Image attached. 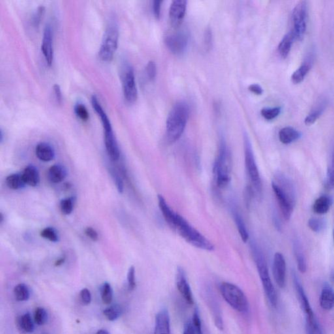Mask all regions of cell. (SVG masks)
<instances>
[{
  "label": "cell",
  "instance_id": "cell-1",
  "mask_svg": "<svg viewBox=\"0 0 334 334\" xmlns=\"http://www.w3.org/2000/svg\"><path fill=\"white\" fill-rule=\"evenodd\" d=\"M189 116V108L186 102H178L172 108L166 123V133L169 143L177 141L184 133Z\"/></svg>",
  "mask_w": 334,
  "mask_h": 334
},
{
  "label": "cell",
  "instance_id": "cell-2",
  "mask_svg": "<svg viewBox=\"0 0 334 334\" xmlns=\"http://www.w3.org/2000/svg\"><path fill=\"white\" fill-rule=\"evenodd\" d=\"M172 229L176 232L188 243L195 248L208 252L214 250V246L212 242L178 214Z\"/></svg>",
  "mask_w": 334,
  "mask_h": 334
},
{
  "label": "cell",
  "instance_id": "cell-3",
  "mask_svg": "<svg viewBox=\"0 0 334 334\" xmlns=\"http://www.w3.org/2000/svg\"><path fill=\"white\" fill-rule=\"evenodd\" d=\"M252 249L253 259L256 265L259 276H260L265 295L269 300L270 305L273 308H276L278 302V295L275 287L272 284L271 278H270L269 268H268L265 257L260 248L256 244H252Z\"/></svg>",
  "mask_w": 334,
  "mask_h": 334
},
{
  "label": "cell",
  "instance_id": "cell-4",
  "mask_svg": "<svg viewBox=\"0 0 334 334\" xmlns=\"http://www.w3.org/2000/svg\"><path fill=\"white\" fill-rule=\"evenodd\" d=\"M232 157L226 142L221 140L214 167L215 180L219 188H226L231 180Z\"/></svg>",
  "mask_w": 334,
  "mask_h": 334
},
{
  "label": "cell",
  "instance_id": "cell-5",
  "mask_svg": "<svg viewBox=\"0 0 334 334\" xmlns=\"http://www.w3.org/2000/svg\"><path fill=\"white\" fill-rule=\"evenodd\" d=\"M221 295L233 309L241 314H247L250 309L249 302L243 291L231 283H222L220 286Z\"/></svg>",
  "mask_w": 334,
  "mask_h": 334
},
{
  "label": "cell",
  "instance_id": "cell-6",
  "mask_svg": "<svg viewBox=\"0 0 334 334\" xmlns=\"http://www.w3.org/2000/svg\"><path fill=\"white\" fill-rule=\"evenodd\" d=\"M245 165L247 174L250 179L252 188L258 195H261L263 191V184L259 174L258 167L255 161L252 143L246 133L244 135Z\"/></svg>",
  "mask_w": 334,
  "mask_h": 334
},
{
  "label": "cell",
  "instance_id": "cell-7",
  "mask_svg": "<svg viewBox=\"0 0 334 334\" xmlns=\"http://www.w3.org/2000/svg\"><path fill=\"white\" fill-rule=\"evenodd\" d=\"M119 30L116 23H110L104 33L99 50V57L103 61H110L113 59L118 48Z\"/></svg>",
  "mask_w": 334,
  "mask_h": 334
},
{
  "label": "cell",
  "instance_id": "cell-8",
  "mask_svg": "<svg viewBox=\"0 0 334 334\" xmlns=\"http://www.w3.org/2000/svg\"><path fill=\"white\" fill-rule=\"evenodd\" d=\"M91 105L101 119V122L103 125L106 150L108 152H113L118 148V144L115 137L109 118L95 95H93L91 97Z\"/></svg>",
  "mask_w": 334,
  "mask_h": 334
},
{
  "label": "cell",
  "instance_id": "cell-9",
  "mask_svg": "<svg viewBox=\"0 0 334 334\" xmlns=\"http://www.w3.org/2000/svg\"><path fill=\"white\" fill-rule=\"evenodd\" d=\"M308 7L305 1H300L293 12V20L296 39L302 41L305 36L307 25Z\"/></svg>",
  "mask_w": 334,
  "mask_h": 334
},
{
  "label": "cell",
  "instance_id": "cell-10",
  "mask_svg": "<svg viewBox=\"0 0 334 334\" xmlns=\"http://www.w3.org/2000/svg\"><path fill=\"white\" fill-rule=\"evenodd\" d=\"M123 95L129 103H135L138 97L137 84L133 68L128 67L125 70L122 78Z\"/></svg>",
  "mask_w": 334,
  "mask_h": 334
},
{
  "label": "cell",
  "instance_id": "cell-11",
  "mask_svg": "<svg viewBox=\"0 0 334 334\" xmlns=\"http://www.w3.org/2000/svg\"><path fill=\"white\" fill-rule=\"evenodd\" d=\"M272 187L283 216L285 220L289 221L292 216L294 208H295L297 201H294L290 197H289L274 182L272 183Z\"/></svg>",
  "mask_w": 334,
  "mask_h": 334
},
{
  "label": "cell",
  "instance_id": "cell-12",
  "mask_svg": "<svg viewBox=\"0 0 334 334\" xmlns=\"http://www.w3.org/2000/svg\"><path fill=\"white\" fill-rule=\"evenodd\" d=\"M189 37L184 31H178L167 36L165 42L166 46L172 53L176 55L182 54L188 46Z\"/></svg>",
  "mask_w": 334,
  "mask_h": 334
},
{
  "label": "cell",
  "instance_id": "cell-13",
  "mask_svg": "<svg viewBox=\"0 0 334 334\" xmlns=\"http://www.w3.org/2000/svg\"><path fill=\"white\" fill-rule=\"evenodd\" d=\"M286 262L284 255L276 253L274 257L273 275L276 284L282 289L286 286Z\"/></svg>",
  "mask_w": 334,
  "mask_h": 334
},
{
  "label": "cell",
  "instance_id": "cell-14",
  "mask_svg": "<svg viewBox=\"0 0 334 334\" xmlns=\"http://www.w3.org/2000/svg\"><path fill=\"white\" fill-rule=\"evenodd\" d=\"M293 278L298 299L299 300L302 309L303 310L304 314H305L306 318H312V317L316 316V315H315L314 310H313L312 306H311L309 299H308L307 295H306L305 290H304V287L302 286L301 281H300L299 277H298L297 274L295 272H293Z\"/></svg>",
  "mask_w": 334,
  "mask_h": 334
},
{
  "label": "cell",
  "instance_id": "cell-15",
  "mask_svg": "<svg viewBox=\"0 0 334 334\" xmlns=\"http://www.w3.org/2000/svg\"><path fill=\"white\" fill-rule=\"evenodd\" d=\"M187 3L185 0H174L169 9V18L171 25L174 27L180 26L184 20L186 12Z\"/></svg>",
  "mask_w": 334,
  "mask_h": 334
},
{
  "label": "cell",
  "instance_id": "cell-16",
  "mask_svg": "<svg viewBox=\"0 0 334 334\" xmlns=\"http://www.w3.org/2000/svg\"><path fill=\"white\" fill-rule=\"evenodd\" d=\"M176 286L181 295L189 305H193L194 299L186 273L182 268L178 267L176 273Z\"/></svg>",
  "mask_w": 334,
  "mask_h": 334
},
{
  "label": "cell",
  "instance_id": "cell-17",
  "mask_svg": "<svg viewBox=\"0 0 334 334\" xmlns=\"http://www.w3.org/2000/svg\"><path fill=\"white\" fill-rule=\"evenodd\" d=\"M41 50L47 64L49 66L52 65L54 59V49H53L52 29L50 24H46L44 29Z\"/></svg>",
  "mask_w": 334,
  "mask_h": 334
},
{
  "label": "cell",
  "instance_id": "cell-18",
  "mask_svg": "<svg viewBox=\"0 0 334 334\" xmlns=\"http://www.w3.org/2000/svg\"><path fill=\"white\" fill-rule=\"evenodd\" d=\"M154 334H171V321L166 309L161 310L155 317Z\"/></svg>",
  "mask_w": 334,
  "mask_h": 334
},
{
  "label": "cell",
  "instance_id": "cell-19",
  "mask_svg": "<svg viewBox=\"0 0 334 334\" xmlns=\"http://www.w3.org/2000/svg\"><path fill=\"white\" fill-rule=\"evenodd\" d=\"M319 301L323 310L331 311L334 308V290L327 283L323 287Z\"/></svg>",
  "mask_w": 334,
  "mask_h": 334
},
{
  "label": "cell",
  "instance_id": "cell-20",
  "mask_svg": "<svg viewBox=\"0 0 334 334\" xmlns=\"http://www.w3.org/2000/svg\"><path fill=\"white\" fill-rule=\"evenodd\" d=\"M157 199H158L159 207L160 208L164 218H165L166 222L169 225V226L172 228L178 214L170 207L162 195H159L157 196Z\"/></svg>",
  "mask_w": 334,
  "mask_h": 334
},
{
  "label": "cell",
  "instance_id": "cell-21",
  "mask_svg": "<svg viewBox=\"0 0 334 334\" xmlns=\"http://www.w3.org/2000/svg\"><path fill=\"white\" fill-rule=\"evenodd\" d=\"M312 57L310 56L302 63L299 69L294 72L292 76H291V80H292L294 84H299V83L303 81L306 75L309 73L310 69H312Z\"/></svg>",
  "mask_w": 334,
  "mask_h": 334
},
{
  "label": "cell",
  "instance_id": "cell-22",
  "mask_svg": "<svg viewBox=\"0 0 334 334\" xmlns=\"http://www.w3.org/2000/svg\"><path fill=\"white\" fill-rule=\"evenodd\" d=\"M35 155L40 160L48 162L54 159L55 152L50 144L46 142H41L36 146Z\"/></svg>",
  "mask_w": 334,
  "mask_h": 334
},
{
  "label": "cell",
  "instance_id": "cell-23",
  "mask_svg": "<svg viewBox=\"0 0 334 334\" xmlns=\"http://www.w3.org/2000/svg\"><path fill=\"white\" fill-rule=\"evenodd\" d=\"M208 293H208L207 295L208 304L212 313L215 325L221 331L223 329V321L222 317H221L220 307H219L218 302L215 299L216 297H214V295L211 292Z\"/></svg>",
  "mask_w": 334,
  "mask_h": 334
},
{
  "label": "cell",
  "instance_id": "cell-24",
  "mask_svg": "<svg viewBox=\"0 0 334 334\" xmlns=\"http://www.w3.org/2000/svg\"><path fill=\"white\" fill-rule=\"evenodd\" d=\"M301 132L292 127H286L279 132V139L282 143L289 144L301 137Z\"/></svg>",
  "mask_w": 334,
  "mask_h": 334
},
{
  "label": "cell",
  "instance_id": "cell-25",
  "mask_svg": "<svg viewBox=\"0 0 334 334\" xmlns=\"http://www.w3.org/2000/svg\"><path fill=\"white\" fill-rule=\"evenodd\" d=\"M327 105V101L324 98L319 100L318 103L315 105L314 108L312 110V111L306 116L305 121H304L305 124L307 125L314 124L318 120V119L319 118V117L322 115L323 112L325 111Z\"/></svg>",
  "mask_w": 334,
  "mask_h": 334
},
{
  "label": "cell",
  "instance_id": "cell-26",
  "mask_svg": "<svg viewBox=\"0 0 334 334\" xmlns=\"http://www.w3.org/2000/svg\"><path fill=\"white\" fill-rule=\"evenodd\" d=\"M23 179L25 184L31 187H36L40 182L39 171L33 165H28L25 167L22 173Z\"/></svg>",
  "mask_w": 334,
  "mask_h": 334
},
{
  "label": "cell",
  "instance_id": "cell-27",
  "mask_svg": "<svg viewBox=\"0 0 334 334\" xmlns=\"http://www.w3.org/2000/svg\"><path fill=\"white\" fill-rule=\"evenodd\" d=\"M67 171L64 166L61 165H54L49 169L48 176L50 182L54 184H58L62 182L67 177Z\"/></svg>",
  "mask_w": 334,
  "mask_h": 334
},
{
  "label": "cell",
  "instance_id": "cell-28",
  "mask_svg": "<svg viewBox=\"0 0 334 334\" xmlns=\"http://www.w3.org/2000/svg\"><path fill=\"white\" fill-rule=\"evenodd\" d=\"M294 253L297 260L298 269L301 273H306L307 271V262H306L305 254L303 249L299 240H295L293 243Z\"/></svg>",
  "mask_w": 334,
  "mask_h": 334
},
{
  "label": "cell",
  "instance_id": "cell-29",
  "mask_svg": "<svg viewBox=\"0 0 334 334\" xmlns=\"http://www.w3.org/2000/svg\"><path fill=\"white\" fill-rule=\"evenodd\" d=\"M296 39L295 34L293 31L287 33L283 38L278 46V52L280 56L286 58L291 52L294 41Z\"/></svg>",
  "mask_w": 334,
  "mask_h": 334
},
{
  "label": "cell",
  "instance_id": "cell-30",
  "mask_svg": "<svg viewBox=\"0 0 334 334\" xmlns=\"http://www.w3.org/2000/svg\"><path fill=\"white\" fill-rule=\"evenodd\" d=\"M333 201L331 197L327 195H323L315 201L313 205V210L318 214H325L329 211Z\"/></svg>",
  "mask_w": 334,
  "mask_h": 334
},
{
  "label": "cell",
  "instance_id": "cell-31",
  "mask_svg": "<svg viewBox=\"0 0 334 334\" xmlns=\"http://www.w3.org/2000/svg\"><path fill=\"white\" fill-rule=\"evenodd\" d=\"M233 215L234 220L235 221V224L237 225L238 232H239L240 237H241L242 241L246 243L249 239V234L243 219H242L241 215L237 211V209L233 210Z\"/></svg>",
  "mask_w": 334,
  "mask_h": 334
},
{
  "label": "cell",
  "instance_id": "cell-32",
  "mask_svg": "<svg viewBox=\"0 0 334 334\" xmlns=\"http://www.w3.org/2000/svg\"><path fill=\"white\" fill-rule=\"evenodd\" d=\"M6 184L8 188L13 190H19L25 188L26 186L23 179L22 174H12L6 178Z\"/></svg>",
  "mask_w": 334,
  "mask_h": 334
},
{
  "label": "cell",
  "instance_id": "cell-33",
  "mask_svg": "<svg viewBox=\"0 0 334 334\" xmlns=\"http://www.w3.org/2000/svg\"><path fill=\"white\" fill-rule=\"evenodd\" d=\"M19 329L25 333H32L34 331V324L31 315L29 313L23 315L18 319Z\"/></svg>",
  "mask_w": 334,
  "mask_h": 334
},
{
  "label": "cell",
  "instance_id": "cell-34",
  "mask_svg": "<svg viewBox=\"0 0 334 334\" xmlns=\"http://www.w3.org/2000/svg\"><path fill=\"white\" fill-rule=\"evenodd\" d=\"M306 321L307 334H324L316 316L311 318H306Z\"/></svg>",
  "mask_w": 334,
  "mask_h": 334
},
{
  "label": "cell",
  "instance_id": "cell-35",
  "mask_svg": "<svg viewBox=\"0 0 334 334\" xmlns=\"http://www.w3.org/2000/svg\"><path fill=\"white\" fill-rule=\"evenodd\" d=\"M14 295L17 301H27L30 297V291L26 285L20 284L14 287Z\"/></svg>",
  "mask_w": 334,
  "mask_h": 334
},
{
  "label": "cell",
  "instance_id": "cell-36",
  "mask_svg": "<svg viewBox=\"0 0 334 334\" xmlns=\"http://www.w3.org/2000/svg\"><path fill=\"white\" fill-rule=\"evenodd\" d=\"M100 294L102 301L105 304H110L113 300V290L110 284L104 283L100 287Z\"/></svg>",
  "mask_w": 334,
  "mask_h": 334
},
{
  "label": "cell",
  "instance_id": "cell-37",
  "mask_svg": "<svg viewBox=\"0 0 334 334\" xmlns=\"http://www.w3.org/2000/svg\"><path fill=\"white\" fill-rule=\"evenodd\" d=\"M123 313L122 308L119 305H113L104 310L103 314L105 318L110 321L117 320Z\"/></svg>",
  "mask_w": 334,
  "mask_h": 334
},
{
  "label": "cell",
  "instance_id": "cell-38",
  "mask_svg": "<svg viewBox=\"0 0 334 334\" xmlns=\"http://www.w3.org/2000/svg\"><path fill=\"white\" fill-rule=\"evenodd\" d=\"M325 188L328 190H332L334 189V144L331 164L328 169L326 181H325Z\"/></svg>",
  "mask_w": 334,
  "mask_h": 334
},
{
  "label": "cell",
  "instance_id": "cell-39",
  "mask_svg": "<svg viewBox=\"0 0 334 334\" xmlns=\"http://www.w3.org/2000/svg\"><path fill=\"white\" fill-rule=\"evenodd\" d=\"M34 321L37 325L41 326L48 321V314L43 308H37L34 312Z\"/></svg>",
  "mask_w": 334,
  "mask_h": 334
},
{
  "label": "cell",
  "instance_id": "cell-40",
  "mask_svg": "<svg viewBox=\"0 0 334 334\" xmlns=\"http://www.w3.org/2000/svg\"><path fill=\"white\" fill-rule=\"evenodd\" d=\"M282 108L281 107L264 108L261 110V115L267 120H272L280 115Z\"/></svg>",
  "mask_w": 334,
  "mask_h": 334
},
{
  "label": "cell",
  "instance_id": "cell-41",
  "mask_svg": "<svg viewBox=\"0 0 334 334\" xmlns=\"http://www.w3.org/2000/svg\"><path fill=\"white\" fill-rule=\"evenodd\" d=\"M308 227L315 233H319L324 229L325 227V222L323 219L312 218H310L308 223Z\"/></svg>",
  "mask_w": 334,
  "mask_h": 334
},
{
  "label": "cell",
  "instance_id": "cell-42",
  "mask_svg": "<svg viewBox=\"0 0 334 334\" xmlns=\"http://www.w3.org/2000/svg\"><path fill=\"white\" fill-rule=\"evenodd\" d=\"M41 236L44 239L49 240L52 242H57L59 241V236L56 229L52 227H46L41 232Z\"/></svg>",
  "mask_w": 334,
  "mask_h": 334
},
{
  "label": "cell",
  "instance_id": "cell-43",
  "mask_svg": "<svg viewBox=\"0 0 334 334\" xmlns=\"http://www.w3.org/2000/svg\"><path fill=\"white\" fill-rule=\"evenodd\" d=\"M74 199L73 197L67 198L61 200L60 208L61 212L64 215L71 214L74 208Z\"/></svg>",
  "mask_w": 334,
  "mask_h": 334
},
{
  "label": "cell",
  "instance_id": "cell-44",
  "mask_svg": "<svg viewBox=\"0 0 334 334\" xmlns=\"http://www.w3.org/2000/svg\"><path fill=\"white\" fill-rule=\"evenodd\" d=\"M74 112L78 118H79L83 122L88 121L90 117L86 106L82 103H78L74 106Z\"/></svg>",
  "mask_w": 334,
  "mask_h": 334
},
{
  "label": "cell",
  "instance_id": "cell-45",
  "mask_svg": "<svg viewBox=\"0 0 334 334\" xmlns=\"http://www.w3.org/2000/svg\"><path fill=\"white\" fill-rule=\"evenodd\" d=\"M192 324L193 327L196 331L197 334H204L203 326H202V322L201 318H200L199 311L197 308H195L194 314H193Z\"/></svg>",
  "mask_w": 334,
  "mask_h": 334
},
{
  "label": "cell",
  "instance_id": "cell-46",
  "mask_svg": "<svg viewBox=\"0 0 334 334\" xmlns=\"http://www.w3.org/2000/svg\"><path fill=\"white\" fill-rule=\"evenodd\" d=\"M127 285H128L129 291L135 290L137 284H136L135 269L134 267L129 268L128 273H127Z\"/></svg>",
  "mask_w": 334,
  "mask_h": 334
},
{
  "label": "cell",
  "instance_id": "cell-47",
  "mask_svg": "<svg viewBox=\"0 0 334 334\" xmlns=\"http://www.w3.org/2000/svg\"><path fill=\"white\" fill-rule=\"evenodd\" d=\"M146 73L149 79L150 80L155 79L157 74V67L154 61H149L146 67Z\"/></svg>",
  "mask_w": 334,
  "mask_h": 334
},
{
  "label": "cell",
  "instance_id": "cell-48",
  "mask_svg": "<svg viewBox=\"0 0 334 334\" xmlns=\"http://www.w3.org/2000/svg\"><path fill=\"white\" fill-rule=\"evenodd\" d=\"M44 6H39L38 7L37 10L34 14L32 18V24L34 27H38L41 22V18L42 16L44 15Z\"/></svg>",
  "mask_w": 334,
  "mask_h": 334
},
{
  "label": "cell",
  "instance_id": "cell-49",
  "mask_svg": "<svg viewBox=\"0 0 334 334\" xmlns=\"http://www.w3.org/2000/svg\"><path fill=\"white\" fill-rule=\"evenodd\" d=\"M80 299L83 305H89L91 301L90 291L88 289H83L80 293Z\"/></svg>",
  "mask_w": 334,
  "mask_h": 334
},
{
  "label": "cell",
  "instance_id": "cell-50",
  "mask_svg": "<svg viewBox=\"0 0 334 334\" xmlns=\"http://www.w3.org/2000/svg\"><path fill=\"white\" fill-rule=\"evenodd\" d=\"M111 174L118 192L122 193L123 191V184L122 179H121L119 174L115 171L111 172Z\"/></svg>",
  "mask_w": 334,
  "mask_h": 334
},
{
  "label": "cell",
  "instance_id": "cell-51",
  "mask_svg": "<svg viewBox=\"0 0 334 334\" xmlns=\"http://www.w3.org/2000/svg\"><path fill=\"white\" fill-rule=\"evenodd\" d=\"M204 43L205 45V48L209 50L211 48L212 43V33L210 29H206L205 33H204Z\"/></svg>",
  "mask_w": 334,
  "mask_h": 334
},
{
  "label": "cell",
  "instance_id": "cell-52",
  "mask_svg": "<svg viewBox=\"0 0 334 334\" xmlns=\"http://www.w3.org/2000/svg\"><path fill=\"white\" fill-rule=\"evenodd\" d=\"M162 3L163 1H160V0H155V1H153V11H154V15L157 18H159L160 17L161 4Z\"/></svg>",
  "mask_w": 334,
  "mask_h": 334
},
{
  "label": "cell",
  "instance_id": "cell-53",
  "mask_svg": "<svg viewBox=\"0 0 334 334\" xmlns=\"http://www.w3.org/2000/svg\"><path fill=\"white\" fill-rule=\"evenodd\" d=\"M53 91H54V96L56 98L57 103L60 105L61 102H62V94H61L60 86L58 84H54L53 86Z\"/></svg>",
  "mask_w": 334,
  "mask_h": 334
},
{
  "label": "cell",
  "instance_id": "cell-54",
  "mask_svg": "<svg viewBox=\"0 0 334 334\" xmlns=\"http://www.w3.org/2000/svg\"><path fill=\"white\" fill-rule=\"evenodd\" d=\"M85 234H86L87 237L90 238L93 241H97L98 238H99L97 231L91 227H87L85 229Z\"/></svg>",
  "mask_w": 334,
  "mask_h": 334
},
{
  "label": "cell",
  "instance_id": "cell-55",
  "mask_svg": "<svg viewBox=\"0 0 334 334\" xmlns=\"http://www.w3.org/2000/svg\"><path fill=\"white\" fill-rule=\"evenodd\" d=\"M249 90L252 91V93H255L256 95H262L263 93V89L259 84H253L249 86Z\"/></svg>",
  "mask_w": 334,
  "mask_h": 334
},
{
  "label": "cell",
  "instance_id": "cell-56",
  "mask_svg": "<svg viewBox=\"0 0 334 334\" xmlns=\"http://www.w3.org/2000/svg\"><path fill=\"white\" fill-rule=\"evenodd\" d=\"M184 334H197L194 327H193L192 322H191V321H188L185 325Z\"/></svg>",
  "mask_w": 334,
  "mask_h": 334
},
{
  "label": "cell",
  "instance_id": "cell-57",
  "mask_svg": "<svg viewBox=\"0 0 334 334\" xmlns=\"http://www.w3.org/2000/svg\"><path fill=\"white\" fill-rule=\"evenodd\" d=\"M65 260V257H62V258L58 259V260L56 262V263H55V266H56V267H59V266L63 265V264L64 263Z\"/></svg>",
  "mask_w": 334,
  "mask_h": 334
},
{
  "label": "cell",
  "instance_id": "cell-58",
  "mask_svg": "<svg viewBox=\"0 0 334 334\" xmlns=\"http://www.w3.org/2000/svg\"><path fill=\"white\" fill-rule=\"evenodd\" d=\"M95 334H110L106 330H100L98 331L97 333Z\"/></svg>",
  "mask_w": 334,
  "mask_h": 334
},
{
  "label": "cell",
  "instance_id": "cell-59",
  "mask_svg": "<svg viewBox=\"0 0 334 334\" xmlns=\"http://www.w3.org/2000/svg\"><path fill=\"white\" fill-rule=\"evenodd\" d=\"M3 131L1 130V131H0V141H1V142H3Z\"/></svg>",
  "mask_w": 334,
  "mask_h": 334
},
{
  "label": "cell",
  "instance_id": "cell-60",
  "mask_svg": "<svg viewBox=\"0 0 334 334\" xmlns=\"http://www.w3.org/2000/svg\"></svg>",
  "mask_w": 334,
  "mask_h": 334
}]
</instances>
